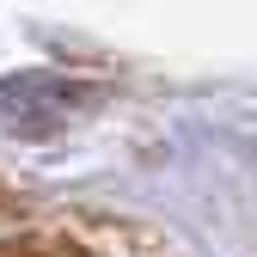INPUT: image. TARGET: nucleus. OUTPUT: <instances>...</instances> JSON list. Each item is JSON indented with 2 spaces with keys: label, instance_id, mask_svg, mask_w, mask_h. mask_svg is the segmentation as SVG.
<instances>
[{
  "label": "nucleus",
  "instance_id": "obj_1",
  "mask_svg": "<svg viewBox=\"0 0 257 257\" xmlns=\"http://www.w3.org/2000/svg\"><path fill=\"white\" fill-rule=\"evenodd\" d=\"M0 257H178L153 227L104 208H13Z\"/></svg>",
  "mask_w": 257,
  "mask_h": 257
}]
</instances>
